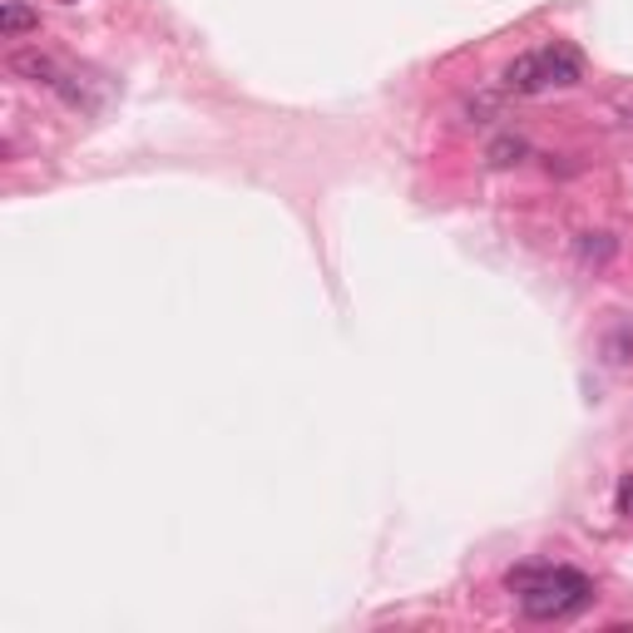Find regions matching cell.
I'll return each instance as SVG.
<instances>
[{"mask_svg":"<svg viewBox=\"0 0 633 633\" xmlns=\"http://www.w3.org/2000/svg\"><path fill=\"white\" fill-rule=\"evenodd\" d=\"M11 70H15V75H31L35 85L60 89V95L70 99V105H80V89L70 85V75H60V65H54L50 54H40V50H15V54H11Z\"/></svg>","mask_w":633,"mask_h":633,"instance_id":"3957f363","label":"cell"},{"mask_svg":"<svg viewBox=\"0 0 633 633\" xmlns=\"http://www.w3.org/2000/svg\"><path fill=\"white\" fill-rule=\"evenodd\" d=\"M510 589L520 594V609L529 619H569V613H580L589 604L594 584L580 569L555 564V569H515L510 574Z\"/></svg>","mask_w":633,"mask_h":633,"instance_id":"6da1fadb","label":"cell"},{"mask_svg":"<svg viewBox=\"0 0 633 633\" xmlns=\"http://www.w3.org/2000/svg\"><path fill=\"white\" fill-rule=\"evenodd\" d=\"M525 154V139H495L490 144V163H515Z\"/></svg>","mask_w":633,"mask_h":633,"instance_id":"8992f818","label":"cell"},{"mask_svg":"<svg viewBox=\"0 0 633 633\" xmlns=\"http://www.w3.org/2000/svg\"><path fill=\"white\" fill-rule=\"evenodd\" d=\"M580 253H584V263H609L613 258V238L609 233H589L580 243Z\"/></svg>","mask_w":633,"mask_h":633,"instance_id":"5b68a950","label":"cell"},{"mask_svg":"<svg viewBox=\"0 0 633 633\" xmlns=\"http://www.w3.org/2000/svg\"><path fill=\"white\" fill-rule=\"evenodd\" d=\"M40 25V15L31 11V5H21V0H5V11H0V35H25V31H35Z\"/></svg>","mask_w":633,"mask_h":633,"instance_id":"277c9868","label":"cell"},{"mask_svg":"<svg viewBox=\"0 0 633 633\" xmlns=\"http://www.w3.org/2000/svg\"><path fill=\"white\" fill-rule=\"evenodd\" d=\"M580 75H584L580 50L545 45V50L520 54L515 65L504 70V85L515 89V95H539V89H549V85H580Z\"/></svg>","mask_w":633,"mask_h":633,"instance_id":"7a4b0ae2","label":"cell"},{"mask_svg":"<svg viewBox=\"0 0 633 633\" xmlns=\"http://www.w3.org/2000/svg\"><path fill=\"white\" fill-rule=\"evenodd\" d=\"M613 510H619L623 520H633V471L619 480V490H613Z\"/></svg>","mask_w":633,"mask_h":633,"instance_id":"52a82bcc","label":"cell"}]
</instances>
